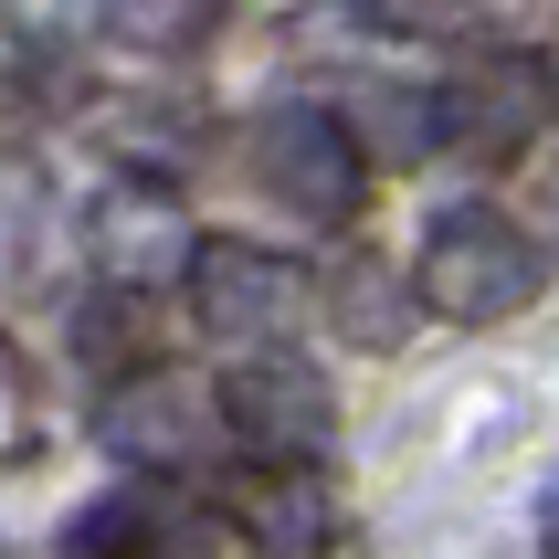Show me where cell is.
<instances>
[{
  "instance_id": "6da1fadb",
  "label": "cell",
  "mask_w": 559,
  "mask_h": 559,
  "mask_svg": "<svg viewBox=\"0 0 559 559\" xmlns=\"http://www.w3.org/2000/svg\"><path fill=\"white\" fill-rule=\"evenodd\" d=\"M412 285H423V307L454 317V328H497V317H528L538 307V253L518 222L497 212H443L433 243H423V264H412Z\"/></svg>"
},
{
  "instance_id": "7a4b0ae2",
  "label": "cell",
  "mask_w": 559,
  "mask_h": 559,
  "mask_svg": "<svg viewBox=\"0 0 559 559\" xmlns=\"http://www.w3.org/2000/svg\"><path fill=\"white\" fill-rule=\"evenodd\" d=\"M253 180L275 190L296 222H328V233H338V222L359 212V190H370V158H359V127L348 117L285 95V106L253 117Z\"/></svg>"
},
{
  "instance_id": "3957f363",
  "label": "cell",
  "mask_w": 559,
  "mask_h": 559,
  "mask_svg": "<svg viewBox=\"0 0 559 559\" xmlns=\"http://www.w3.org/2000/svg\"><path fill=\"white\" fill-rule=\"evenodd\" d=\"M180 275H190V307H201V328L222 348H275L317 307V275L285 264V253H264V243H190Z\"/></svg>"
},
{
  "instance_id": "277c9868",
  "label": "cell",
  "mask_w": 559,
  "mask_h": 559,
  "mask_svg": "<svg viewBox=\"0 0 559 559\" xmlns=\"http://www.w3.org/2000/svg\"><path fill=\"white\" fill-rule=\"evenodd\" d=\"M222 423L243 454L264 465H317L328 433H338V402H328V380L296 359V348H243L233 370H222Z\"/></svg>"
},
{
  "instance_id": "5b68a950",
  "label": "cell",
  "mask_w": 559,
  "mask_h": 559,
  "mask_svg": "<svg viewBox=\"0 0 559 559\" xmlns=\"http://www.w3.org/2000/svg\"><path fill=\"white\" fill-rule=\"evenodd\" d=\"M74 559H243L222 497H180V486H127V497L74 518Z\"/></svg>"
},
{
  "instance_id": "8992f818",
  "label": "cell",
  "mask_w": 559,
  "mask_h": 559,
  "mask_svg": "<svg viewBox=\"0 0 559 559\" xmlns=\"http://www.w3.org/2000/svg\"><path fill=\"white\" fill-rule=\"evenodd\" d=\"M549 117H559V85H549L538 53H486L433 95V138H454L475 158H518Z\"/></svg>"
},
{
  "instance_id": "52a82bcc",
  "label": "cell",
  "mask_w": 559,
  "mask_h": 559,
  "mask_svg": "<svg viewBox=\"0 0 559 559\" xmlns=\"http://www.w3.org/2000/svg\"><path fill=\"white\" fill-rule=\"evenodd\" d=\"M85 253L106 275V296H148V285H169L190 264V222L169 190H106L85 222Z\"/></svg>"
},
{
  "instance_id": "ba28073f",
  "label": "cell",
  "mask_w": 559,
  "mask_h": 559,
  "mask_svg": "<svg viewBox=\"0 0 559 559\" xmlns=\"http://www.w3.org/2000/svg\"><path fill=\"white\" fill-rule=\"evenodd\" d=\"M222 518H233V538H243V559H328V497H317L307 465H264L253 454V475H233L222 486Z\"/></svg>"
},
{
  "instance_id": "9c48e42d",
  "label": "cell",
  "mask_w": 559,
  "mask_h": 559,
  "mask_svg": "<svg viewBox=\"0 0 559 559\" xmlns=\"http://www.w3.org/2000/svg\"><path fill=\"white\" fill-rule=\"evenodd\" d=\"M317 307L338 317L359 348H402V328H412V296L391 285V264H370V253H348L338 275L317 285Z\"/></svg>"
},
{
  "instance_id": "30bf717a",
  "label": "cell",
  "mask_w": 559,
  "mask_h": 559,
  "mask_svg": "<svg viewBox=\"0 0 559 559\" xmlns=\"http://www.w3.org/2000/svg\"><path fill=\"white\" fill-rule=\"evenodd\" d=\"M222 11H233V0H95V22L117 32V43H138V53H190V43H212Z\"/></svg>"
},
{
  "instance_id": "8fae6325",
  "label": "cell",
  "mask_w": 559,
  "mask_h": 559,
  "mask_svg": "<svg viewBox=\"0 0 559 559\" xmlns=\"http://www.w3.org/2000/svg\"><path fill=\"white\" fill-rule=\"evenodd\" d=\"M380 32H412V43H433V32H465L475 22V0H359Z\"/></svg>"
},
{
  "instance_id": "7c38bea8",
  "label": "cell",
  "mask_w": 559,
  "mask_h": 559,
  "mask_svg": "<svg viewBox=\"0 0 559 559\" xmlns=\"http://www.w3.org/2000/svg\"><path fill=\"white\" fill-rule=\"evenodd\" d=\"M22 454H32V391L11 370V348H0V465H22Z\"/></svg>"
},
{
  "instance_id": "4fadbf2b",
  "label": "cell",
  "mask_w": 559,
  "mask_h": 559,
  "mask_svg": "<svg viewBox=\"0 0 559 559\" xmlns=\"http://www.w3.org/2000/svg\"><path fill=\"white\" fill-rule=\"evenodd\" d=\"M538 559H559V475L538 486Z\"/></svg>"
},
{
  "instance_id": "5bb4252c",
  "label": "cell",
  "mask_w": 559,
  "mask_h": 559,
  "mask_svg": "<svg viewBox=\"0 0 559 559\" xmlns=\"http://www.w3.org/2000/svg\"><path fill=\"white\" fill-rule=\"evenodd\" d=\"M0 559H11V549H0Z\"/></svg>"
}]
</instances>
